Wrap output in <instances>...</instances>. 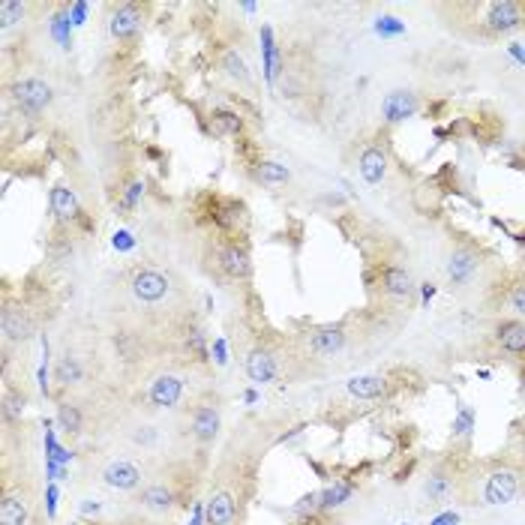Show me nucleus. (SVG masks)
<instances>
[{
    "mask_svg": "<svg viewBox=\"0 0 525 525\" xmlns=\"http://www.w3.org/2000/svg\"><path fill=\"white\" fill-rule=\"evenodd\" d=\"M444 24L471 42H498L525 30V0H459L438 3Z\"/></svg>",
    "mask_w": 525,
    "mask_h": 525,
    "instance_id": "f257e3e1",
    "label": "nucleus"
},
{
    "mask_svg": "<svg viewBox=\"0 0 525 525\" xmlns=\"http://www.w3.org/2000/svg\"><path fill=\"white\" fill-rule=\"evenodd\" d=\"M123 288H126L135 309L165 321V327L174 318L195 309L186 282L171 267H162V264H153V261L129 264L126 273H123Z\"/></svg>",
    "mask_w": 525,
    "mask_h": 525,
    "instance_id": "f03ea898",
    "label": "nucleus"
},
{
    "mask_svg": "<svg viewBox=\"0 0 525 525\" xmlns=\"http://www.w3.org/2000/svg\"><path fill=\"white\" fill-rule=\"evenodd\" d=\"M525 489V462L519 459H480L468 468H462L459 480V498L465 504H480V507H498L510 504L522 495Z\"/></svg>",
    "mask_w": 525,
    "mask_h": 525,
    "instance_id": "7ed1b4c3",
    "label": "nucleus"
},
{
    "mask_svg": "<svg viewBox=\"0 0 525 525\" xmlns=\"http://www.w3.org/2000/svg\"><path fill=\"white\" fill-rule=\"evenodd\" d=\"M366 288L372 309H408L414 303L417 279L408 264V255L399 246H384L366 252Z\"/></svg>",
    "mask_w": 525,
    "mask_h": 525,
    "instance_id": "20e7f679",
    "label": "nucleus"
},
{
    "mask_svg": "<svg viewBox=\"0 0 525 525\" xmlns=\"http://www.w3.org/2000/svg\"><path fill=\"white\" fill-rule=\"evenodd\" d=\"M495 276V255L480 240H474L471 234L450 237V249L444 258V282L453 294L462 297L471 291H486Z\"/></svg>",
    "mask_w": 525,
    "mask_h": 525,
    "instance_id": "39448f33",
    "label": "nucleus"
},
{
    "mask_svg": "<svg viewBox=\"0 0 525 525\" xmlns=\"http://www.w3.org/2000/svg\"><path fill=\"white\" fill-rule=\"evenodd\" d=\"M240 363H243V372L252 384H273L297 360H294L288 336L273 333V330L246 327L243 345H240Z\"/></svg>",
    "mask_w": 525,
    "mask_h": 525,
    "instance_id": "423d86ee",
    "label": "nucleus"
},
{
    "mask_svg": "<svg viewBox=\"0 0 525 525\" xmlns=\"http://www.w3.org/2000/svg\"><path fill=\"white\" fill-rule=\"evenodd\" d=\"M351 336L354 330L348 321H321V324H300L297 330L288 333V342L297 363L315 366L342 357L351 345Z\"/></svg>",
    "mask_w": 525,
    "mask_h": 525,
    "instance_id": "0eeeda50",
    "label": "nucleus"
},
{
    "mask_svg": "<svg viewBox=\"0 0 525 525\" xmlns=\"http://www.w3.org/2000/svg\"><path fill=\"white\" fill-rule=\"evenodd\" d=\"M201 261L210 276L228 285H249L252 282V252L246 237L240 234H222V231H207L204 246H201Z\"/></svg>",
    "mask_w": 525,
    "mask_h": 525,
    "instance_id": "6e6552de",
    "label": "nucleus"
},
{
    "mask_svg": "<svg viewBox=\"0 0 525 525\" xmlns=\"http://www.w3.org/2000/svg\"><path fill=\"white\" fill-rule=\"evenodd\" d=\"M348 162L366 186H381L390 177V165H393L390 129L381 126L378 132H366L354 138L348 150Z\"/></svg>",
    "mask_w": 525,
    "mask_h": 525,
    "instance_id": "1a4fd4ad",
    "label": "nucleus"
},
{
    "mask_svg": "<svg viewBox=\"0 0 525 525\" xmlns=\"http://www.w3.org/2000/svg\"><path fill=\"white\" fill-rule=\"evenodd\" d=\"M183 432L201 450L210 447L222 432V396L213 387L198 390L183 408Z\"/></svg>",
    "mask_w": 525,
    "mask_h": 525,
    "instance_id": "9d476101",
    "label": "nucleus"
},
{
    "mask_svg": "<svg viewBox=\"0 0 525 525\" xmlns=\"http://www.w3.org/2000/svg\"><path fill=\"white\" fill-rule=\"evenodd\" d=\"M39 330V309L33 300H27L21 291L12 285H3V300H0V339L6 348L12 345H27Z\"/></svg>",
    "mask_w": 525,
    "mask_h": 525,
    "instance_id": "9b49d317",
    "label": "nucleus"
},
{
    "mask_svg": "<svg viewBox=\"0 0 525 525\" xmlns=\"http://www.w3.org/2000/svg\"><path fill=\"white\" fill-rule=\"evenodd\" d=\"M6 102L24 120H39L54 105V87L42 75H15L6 78Z\"/></svg>",
    "mask_w": 525,
    "mask_h": 525,
    "instance_id": "f8f14e48",
    "label": "nucleus"
},
{
    "mask_svg": "<svg viewBox=\"0 0 525 525\" xmlns=\"http://www.w3.org/2000/svg\"><path fill=\"white\" fill-rule=\"evenodd\" d=\"M36 507V486L24 471H3L0 489V525H30Z\"/></svg>",
    "mask_w": 525,
    "mask_h": 525,
    "instance_id": "ddd939ff",
    "label": "nucleus"
},
{
    "mask_svg": "<svg viewBox=\"0 0 525 525\" xmlns=\"http://www.w3.org/2000/svg\"><path fill=\"white\" fill-rule=\"evenodd\" d=\"M183 477L186 474H177V471L150 474V480L138 489V504L153 516H171L174 510H180L186 504Z\"/></svg>",
    "mask_w": 525,
    "mask_h": 525,
    "instance_id": "4468645a",
    "label": "nucleus"
},
{
    "mask_svg": "<svg viewBox=\"0 0 525 525\" xmlns=\"http://www.w3.org/2000/svg\"><path fill=\"white\" fill-rule=\"evenodd\" d=\"M486 306L489 309H501L510 312L513 318L525 321V270H498V276L489 282V288L483 291Z\"/></svg>",
    "mask_w": 525,
    "mask_h": 525,
    "instance_id": "2eb2a0df",
    "label": "nucleus"
},
{
    "mask_svg": "<svg viewBox=\"0 0 525 525\" xmlns=\"http://www.w3.org/2000/svg\"><path fill=\"white\" fill-rule=\"evenodd\" d=\"M144 24H147V6L144 3L120 0V3L105 6V30L120 45H132L144 33Z\"/></svg>",
    "mask_w": 525,
    "mask_h": 525,
    "instance_id": "dca6fc26",
    "label": "nucleus"
},
{
    "mask_svg": "<svg viewBox=\"0 0 525 525\" xmlns=\"http://www.w3.org/2000/svg\"><path fill=\"white\" fill-rule=\"evenodd\" d=\"M186 396V375L177 369H159L144 390V402L153 411H174Z\"/></svg>",
    "mask_w": 525,
    "mask_h": 525,
    "instance_id": "f3484780",
    "label": "nucleus"
},
{
    "mask_svg": "<svg viewBox=\"0 0 525 525\" xmlns=\"http://www.w3.org/2000/svg\"><path fill=\"white\" fill-rule=\"evenodd\" d=\"M99 480L117 492H138L147 480H150V471L141 459H132V456H114L108 459L102 468H99Z\"/></svg>",
    "mask_w": 525,
    "mask_h": 525,
    "instance_id": "a211bd4d",
    "label": "nucleus"
},
{
    "mask_svg": "<svg viewBox=\"0 0 525 525\" xmlns=\"http://www.w3.org/2000/svg\"><path fill=\"white\" fill-rule=\"evenodd\" d=\"M48 207H51V219H54L66 234H78V225L87 222L84 207H81L75 189L66 186V183H54V186H51V192H48Z\"/></svg>",
    "mask_w": 525,
    "mask_h": 525,
    "instance_id": "6ab92c4d",
    "label": "nucleus"
},
{
    "mask_svg": "<svg viewBox=\"0 0 525 525\" xmlns=\"http://www.w3.org/2000/svg\"><path fill=\"white\" fill-rule=\"evenodd\" d=\"M489 342L498 354L510 360H525V321L513 315H501L489 330Z\"/></svg>",
    "mask_w": 525,
    "mask_h": 525,
    "instance_id": "aec40b11",
    "label": "nucleus"
},
{
    "mask_svg": "<svg viewBox=\"0 0 525 525\" xmlns=\"http://www.w3.org/2000/svg\"><path fill=\"white\" fill-rule=\"evenodd\" d=\"M459 480H462V468L450 459L438 462L426 480H423V498L429 504H447L453 492H459Z\"/></svg>",
    "mask_w": 525,
    "mask_h": 525,
    "instance_id": "412c9836",
    "label": "nucleus"
},
{
    "mask_svg": "<svg viewBox=\"0 0 525 525\" xmlns=\"http://www.w3.org/2000/svg\"><path fill=\"white\" fill-rule=\"evenodd\" d=\"M237 519H240V498L216 486L204 501V525H237Z\"/></svg>",
    "mask_w": 525,
    "mask_h": 525,
    "instance_id": "4be33fe9",
    "label": "nucleus"
},
{
    "mask_svg": "<svg viewBox=\"0 0 525 525\" xmlns=\"http://www.w3.org/2000/svg\"><path fill=\"white\" fill-rule=\"evenodd\" d=\"M420 111V96L414 90H390L381 102V117H384V129H393L399 123H405L408 117H414Z\"/></svg>",
    "mask_w": 525,
    "mask_h": 525,
    "instance_id": "5701e85b",
    "label": "nucleus"
},
{
    "mask_svg": "<svg viewBox=\"0 0 525 525\" xmlns=\"http://www.w3.org/2000/svg\"><path fill=\"white\" fill-rule=\"evenodd\" d=\"M345 390H348V396H354V399L375 402V399H387V396L396 390V381H393V375H387V372H369V375H357V378L345 381Z\"/></svg>",
    "mask_w": 525,
    "mask_h": 525,
    "instance_id": "b1692460",
    "label": "nucleus"
},
{
    "mask_svg": "<svg viewBox=\"0 0 525 525\" xmlns=\"http://www.w3.org/2000/svg\"><path fill=\"white\" fill-rule=\"evenodd\" d=\"M246 174H249V180H255L264 189H285V186H291V168L276 162V159L258 156V159L246 162Z\"/></svg>",
    "mask_w": 525,
    "mask_h": 525,
    "instance_id": "393cba45",
    "label": "nucleus"
},
{
    "mask_svg": "<svg viewBox=\"0 0 525 525\" xmlns=\"http://www.w3.org/2000/svg\"><path fill=\"white\" fill-rule=\"evenodd\" d=\"M54 381H57L63 390L81 387V384L87 381V366H84L81 354H75V351L66 348V351L57 357V363H54Z\"/></svg>",
    "mask_w": 525,
    "mask_h": 525,
    "instance_id": "a878e982",
    "label": "nucleus"
},
{
    "mask_svg": "<svg viewBox=\"0 0 525 525\" xmlns=\"http://www.w3.org/2000/svg\"><path fill=\"white\" fill-rule=\"evenodd\" d=\"M216 63H219V72L228 75L234 84H240V87H252V72H249L246 60L240 57V51H234V48H222Z\"/></svg>",
    "mask_w": 525,
    "mask_h": 525,
    "instance_id": "bb28decb",
    "label": "nucleus"
},
{
    "mask_svg": "<svg viewBox=\"0 0 525 525\" xmlns=\"http://www.w3.org/2000/svg\"><path fill=\"white\" fill-rule=\"evenodd\" d=\"M33 9H36V6H33V3H27V0H0V30L9 36V33H12V27L24 24V21H27V15H30Z\"/></svg>",
    "mask_w": 525,
    "mask_h": 525,
    "instance_id": "cd10ccee",
    "label": "nucleus"
},
{
    "mask_svg": "<svg viewBox=\"0 0 525 525\" xmlns=\"http://www.w3.org/2000/svg\"><path fill=\"white\" fill-rule=\"evenodd\" d=\"M27 402H30V396L15 384V381H3V420L6 423H12V420H21V414H24V408H27Z\"/></svg>",
    "mask_w": 525,
    "mask_h": 525,
    "instance_id": "c85d7f7f",
    "label": "nucleus"
},
{
    "mask_svg": "<svg viewBox=\"0 0 525 525\" xmlns=\"http://www.w3.org/2000/svg\"><path fill=\"white\" fill-rule=\"evenodd\" d=\"M57 423H60V429L66 435H81V429H84V411H81V405L72 402V399H60V405H57Z\"/></svg>",
    "mask_w": 525,
    "mask_h": 525,
    "instance_id": "c756f323",
    "label": "nucleus"
},
{
    "mask_svg": "<svg viewBox=\"0 0 525 525\" xmlns=\"http://www.w3.org/2000/svg\"><path fill=\"white\" fill-rule=\"evenodd\" d=\"M210 123H213V129L219 132V135H225V132H231V135H237L240 132V114H234V111H225V108H213L210 111Z\"/></svg>",
    "mask_w": 525,
    "mask_h": 525,
    "instance_id": "7c9ffc66",
    "label": "nucleus"
},
{
    "mask_svg": "<svg viewBox=\"0 0 525 525\" xmlns=\"http://www.w3.org/2000/svg\"><path fill=\"white\" fill-rule=\"evenodd\" d=\"M519 450H522V462H525V432H522V447Z\"/></svg>",
    "mask_w": 525,
    "mask_h": 525,
    "instance_id": "2f4dec72",
    "label": "nucleus"
},
{
    "mask_svg": "<svg viewBox=\"0 0 525 525\" xmlns=\"http://www.w3.org/2000/svg\"><path fill=\"white\" fill-rule=\"evenodd\" d=\"M522 270H525V252H522Z\"/></svg>",
    "mask_w": 525,
    "mask_h": 525,
    "instance_id": "473e14b6",
    "label": "nucleus"
}]
</instances>
